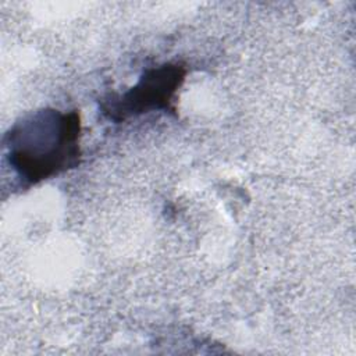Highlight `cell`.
<instances>
[{
    "instance_id": "1",
    "label": "cell",
    "mask_w": 356,
    "mask_h": 356,
    "mask_svg": "<svg viewBox=\"0 0 356 356\" xmlns=\"http://www.w3.org/2000/svg\"><path fill=\"white\" fill-rule=\"evenodd\" d=\"M81 115L76 110H36L4 135L6 157L19 186L28 189L81 163Z\"/></svg>"
},
{
    "instance_id": "2",
    "label": "cell",
    "mask_w": 356,
    "mask_h": 356,
    "mask_svg": "<svg viewBox=\"0 0 356 356\" xmlns=\"http://www.w3.org/2000/svg\"><path fill=\"white\" fill-rule=\"evenodd\" d=\"M185 76L186 67L181 63H164L146 68L132 88L104 96L99 102L100 113L115 124L153 111L175 114L174 99Z\"/></svg>"
}]
</instances>
